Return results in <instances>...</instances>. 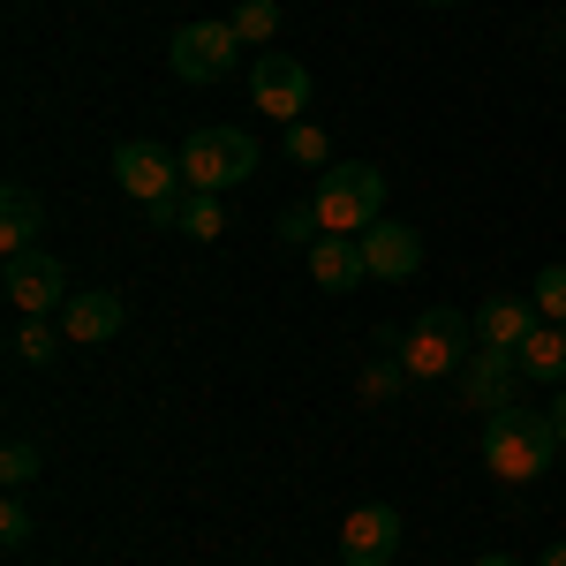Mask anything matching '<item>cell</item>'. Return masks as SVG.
Returning a JSON list of instances; mask_svg holds the SVG:
<instances>
[{
    "instance_id": "obj_1",
    "label": "cell",
    "mask_w": 566,
    "mask_h": 566,
    "mask_svg": "<svg viewBox=\"0 0 566 566\" xmlns=\"http://www.w3.org/2000/svg\"><path fill=\"white\" fill-rule=\"evenodd\" d=\"M552 453H559V431H552V416L544 408H499V416H483V469L499 483H536L552 469Z\"/></svg>"
},
{
    "instance_id": "obj_2",
    "label": "cell",
    "mask_w": 566,
    "mask_h": 566,
    "mask_svg": "<svg viewBox=\"0 0 566 566\" xmlns=\"http://www.w3.org/2000/svg\"><path fill=\"white\" fill-rule=\"evenodd\" d=\"M476 355V317H461V310H423L416 325H408V340L392 348V363L416 378V386H431V378H453L461 363Z\"/></svg>"
},
{
    "instance_id": "obj_3",
    "label": "cell",
    "mask_w": 566,
    "mask_h": 566,
    "mask_svg": "<svg viewBox=\"0 0 566 566\" xmlns=\"http://www.w3.org/2000/svg\"><path fill=\"white\" fill-rule=\"evenodd\" d=\"M310 205H317V219H325V234H363V227H378V212H386V175L363 167V159L325 167L317 189H310Z\"/></svg>"
},
{
    "instance_id": "obj_4",
    "label": "cell",
    "mask_w": 566,
    "mask_h": 566,
    "mask_svg": "<svg viewBox=\"0 0 566 566\" xmlns=\"http://www.w3.org/2000/svg\"><path fill=\"white\" fill-rule=\"evenodd\" d=\"M175 159H181V181H189V189H212V197H227V189H242V181L258 175L250 129H197Z\"/></svg>"
},
{
    "instance_id": "obj_5",
    "label": "cell",
    "mask_w": 566,
    "mask_h": 566,
    "mask_svg": "<svg viewBox=\"0 0 566 566\" xmlns=\"http://www.w3.org/2000/svg\"><path fill=\"white\" fill-rule=\"evenodd\" d=\"M0 295H8V310H15V317H61L76 287H69L61 258H45V250H23V258L0 264Z\"/></svg>"
},
{
    "instance_id": "obj_6",
    "label": "cell",
    "mask_w": 566,
    "mask_h": 566,
    "mask_svg": "<svg viewBox=\"0 0 566 566\" xmlns=\"http://www.w3.org/2000/svg\"><path fill=\"white\" fill-rule=\"evenodd\" d=\"M234 61H242L234 23H181L175 39H167V69H175L181 84H219Z\"/></svg>"
},
{
    "instance_id": "obj_7",
    "label": "cell",
    "mask_w": 566,
    "mask_h": 566,
    "mask_svg": "<svg viewBox=\"0 0 566 566\" xmlns=\"http://www.w3.org/2000/svg\"><path fill=\"white\" fill-rule=\"evenodd\" d=\"M250 106L272 114V122H303L310 106V69L295 53H280V45H264L258 61H250Z\"/></svg>"
},
{
    "instance_id": "obj_8",
    "label": "cell",
    "mask_w": 566,
    "mask_h": 566,
    "mask_svg": "<svg viewBox=\"0 0 566 566\" xmlns=\"http://www.w3.org/2000/svg\"><path fill=\"white\" fill-rule=\"evenodd\" d=\"M114 181L129 189L136 205H159V197L189 189V181H181V159H167L159 144H122V151H114Z\"/></svg>"
},
{
    "instance_id": "obj_9",
    "label": "cell",
    "mask_w": 566,
    "mask_h": 566,
    "mask_svg": "<svg viewBox=\"0 0 566 566\" xmlns=\"http://www.w3.org/2000/svg\"><path fill=\"white\" fill-rule=\"evenodd\" d=\"M514 386H522L514 348H476L469 363H461V400H469V408H483V416L514 408Z\"/></svg>"
},
{
    "instance_id": "obj_10",
    "label": "cell",
    "mask_w": 566,
    "mask_h": 566,
    "mask_svg": "<svg viewBox=\"0 0 566 566\" xmlns=\"http://www.w3.org/2000/svg\"><path fill=\"white\" fill-rule=\"evenodd\" d=\"M122 325H129V303H122L114 287H76L69 310H61V333H69L76 348H106Z\"/></svg>"
},
{
    "instance_id": "obj_11",
    "label": "cell",
    "mask_w": 566,
    "mask_h": 566,
    "mask_svg": "<svg viewBox=\"0 0 566 566\" xmlns=\"http://www.w3.org/2000/svg\"><path fill=\"white\" fill-rule=\"evenodd\" d=\"M400 552V514L392 506H355L340 528V566H392Z\"/></svg>"
},
{
    "instance_id": "obj_12",
    "label": "cell",
    "mask_w": 566,
    "mask_h": 566,
    "mask_svg": "<svg viewBox=\"0 0 566 566\" xmlns=\"http://www.w3.org/2000/svg\"><path fill=\"white\" fill-rule=\"evenodd\" d=\"M363 264H370V280H408L423 264V234L408 219H378V227H363Z\"/></svg>"
},
{
    "instance_id": "obj_13",
    "label": "cell",
    "mask_w": 566,
    "mask_h": 566,
    "mask_svg": "<svg viewBox=\"0 0 566 566\" xmlns=\"http://www.w3.org/2000/svg\"><path fill=\"white\" fill-rule=\"evenodd\" d=\"M303 258H310V280H317L325 295H348V287L370 280V264H363V234H325V242L303 250Z\"/></svg>"
},
{
    "instance_id": "obj_14",
    "label": "cell",
    "mask_w": 566,
    "mask_h": 566,
    "mask_svg": "<svg viewBox=\"0 0 566 566\" xmlns=\"http://www.w3.org/2000/svg\"><path fill=\"white\" fill-rule=\"evenodd\" d=\"M536 325H544L536 303H522V295H483L476 303V348H522Z\"/></svg>"
},
{
    "instance_id": "obj_15",
    "label": "cell",
    "mask_w": 566,
    "mask_h": 566,
    "mask_svg": "<svg viewBox=\"0 0 566 566\" xmlns=\"http://www.w3.org/2000/svg\"><path fill=\"white\" fill-rule=\"evenodd\" d=\"M39 234H45V205L23 181H8V189H0V250L23 258V250H39Z\"/></svg>"
},
{
    "instance_id": "obj_16",
    "label": "cell",
    "mask_w": 566,
    "mask_h": 566,
    "mask_svg": "<svg viewBox=\"0 0 566 566\" xmlns=\"http://www.w3.org/2000/svg\"><path fill=\"white\" fill-rule=\"evenodd\" d=\"M528 386H566V325H536L522 348H514Z\"/></svg>"
},
{
    "instance_id": "obj_17",
    "label": "cell",
    "mask_w": 566,
    "mask_h": 566,
    "mask_svg": "<svg viewBox=\"0 0 566 566\" xmlns=\"http://www.w3.org/2000/svg\"><path fill=\"white\" fill-rule=\"evenodd\" d=\"M227 23H234V39H242V45H272V39H280V0H234Z\"/></svg>"
},
{
    "instance_id": "obj_18",
    "label": "cell",
    "mask_w": 566,
    "mask_h": 566,
    "mask_svg": "<svg viewBox=\"0 0 566 566\" xmlns=\"http://www.w3.org/2000/svg\"><path fill=\"white\" fill-rule=\"evenodd\" d=\"M219 227H227V212H219L212 189H181V227H175V234H189V242H212Z\"/></svg>"
},
{
    "instance_id": "obj_19",
    "label": "cell",
    "mask_w": 566,
    "mask_h": 566,
    "mask_svg": "<svg viewBox=\"0 0 566 566\" xmlns=\"http://www.w3.org/2000/svg\"><path fill=\"white\" fill-rule=\"evenodd\" d=\"M272 234H280V250H317L325 242V219H317V205H287V212L272 219Z\"/></svg>"
},
{
    "instance_id": "obj_20",
    "label": "cell",
    "mask_w": 566,
    "mask_h": 566,
    "mask_svg": "<svg viewBox=\"0 0 566 566\" xmlns=\"http://www.w3.org/2000/svg\"><path fill=\"white\" fill-rule=\"evenodd\" d=\"M61 340H69V333H61L53 317H23V325H15V363H53Z\"/></svg>"
},
{
    "instance_id": "obj_21",
    "label": "cell",
    "mask_w": 566,
    "mask_h": 566,
    "mask_svg": "<svg viewBox=\"0 0 566 566\" xmlns=\"http://www.w3.org/2000/svg\"><path fill=\"white\" fill-rule=\"evenodd\" d=\"M528 303L544 325H566V264H544L536 280H528Z\"/></svg>"
},
{
    "instance_id": "obj_22",
    "label": "cell",
    "mask_w": 566,
    "mask_h": 566,
    "mask_svg": "<svg viewBox=\"0 0 566 566\" xmlns=\"http://www.w3.org/2000/svg\"><path fill=\"white\" fill-rule=\"evenodd\" d=\"M287 159H295V167H317V175H325V159H333L325 129H317V122H287Z\"/></svg>"
},
{
    "instance_id": "obj_23",
    "label": "cell",
    "mask_w": 566,
    "mask_h": 566,
    "mask_svg": "<svg viewBox=\"0 0 566 566\" xmlns=\"http://www.w3.org/2000/svg\"><path fill=\"white\" fill-rule=\"evenodd\" d=\"M39 446H31V438H8V453H0V483H8V491H23V483H39Z\"/></svg>"
},
{
    "instance_id": "obj_24",
    "label": "cell",
    "mask_w": 566,
    "mask_h": 566,
    "mask_svg": "<svg viewBox=\"0 0 566 566\" xmlns=\"http://www.w3.org/2000/svg\"><path fill=\"white\" fill-rule=\"evenodd\" d=\"M31 506H23V499H8V506H0V544H8V552H15V544H31Z\"/></svg>"
},
{
    "instance_id": "obj_25",
    "label": "cell",
    "mask_w": 566,
    "mask_h": 566,
    "mask_svg": "<svg viewBox=\"0 0 566 566\" xmlns=\"http://www.w3.org/2000/svg\"><path fill=\"white\" fill-rule=\"evenodd\" d=\"M400 378H408L400 363H378V370H363V392H370V400H392V392H400Z\"/></svg>"
},
{
    "instance_id": "obj_26",
    "label": "cell",
    "mask_w": 566,
    "mask_h": 566,
    "mask_svg": "<svg viewBox=\"0 0 566 566\" xmlns=\"http://www.w3.org/2000/svg\"><path fill=\"white\" fill-rule=\"evenodd\" d=\"M144 219H151V227H181V189L159 197V205H144Z\"/></svg>"
},
{
    "instance_id": "obj_27",
    "label": "cell",
    "mask_w": 566,
    "mask_h": 566,
    "mask_svg": "<svg viewBox=\"0 0 566 566\" xmlns=\"http://www.w3.org/2000/svg\"><path fill=\"white\" fill-rule=\"evenodd\" d=\"M544 416H552V431H559V446H566V386H559V400H552Z\"/></svg>"
},
{
    "instance_id": "obj_28",
    "label": "cell",
    "mask_w": 566,
    "mask_h": 566,
    "mask_svg": "<svg viewBox=\"0 0 566 566\" xmlns=\"http://www.w3.org/2000/svg\"><path fill=\"white\" fill-rule=\"evenodd\" d=\"M536 566H566V536H559V544H544V559H536Z\"/></svg>"
},
{
    "instance_id": "obj_29",
    "label": "cell",
    "mask_w": 566,
    "mask_h": 566,
    "mask_svg": "<svg viewBox=\"0 0 566 566\" xmlns=\"http://www.w3.org/2000/svg\"><path fill=\"white\" fill-rule=\"evenodd\" d=\"M476 566H514V559H506V552H483V559Z\"/></svg>"
},
{
    "instance_id": "obj_30",
    "label": "cell",
    "mask_w": 566,
    "mask_h": 566,
    "mask_svg": "<svg viewBox=\"0 0 566 566\" xmlns=\"http://www.w3.org/2000/svg\"><path fill=\"white\" fill-rule=\"evenodd\" d=\"M423 8H461V0H423Z\"/></svg>"
}]
</instances>
